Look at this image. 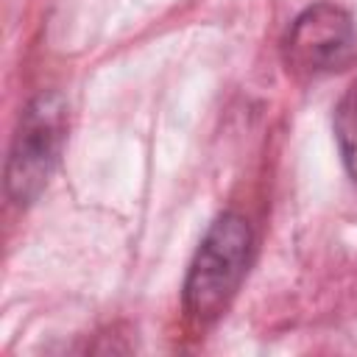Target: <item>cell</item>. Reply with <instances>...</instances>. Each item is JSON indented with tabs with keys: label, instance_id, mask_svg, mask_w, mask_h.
Returning <instances> with one entry per match:
<instances>
[{
	"label": "cell",
	"instance_id": "obj_1",
	"mask_svg": "<svg viewBox=\"0 0 357 357\" xmlns=\"http://www.w3.org/2000/svg\"><path fill=\"white\" fill-rule=\"evenodd\" d=\"M254 234L243 215L223 212L206 229L184 282V310L198 326L215 324L237 296L248 262Z\"/></svg>",
	"mask_w": 357,
	"mask_h": 357
},
{
	"label": "cell",
	"instance_id": "obj_2",
	"mask_svg": "<svg viewBox=\"0 0 357 357\" xmlns=\"http://www.w3.org/2000/svg\"><path fill=\"white\" fill-rule=\"evenodd\" d=\"M64 137H67V106L61 95L47 92L33 98L22 112L6 167L8 195L20 206L33 204L47 187Z\"/></svg>",
	"mask_w": 357,
	"mask_h": 357
},
{
	"label": "cell",
	"instance_id": "obj_3",
	"mask_svg": "<svg viewBox=\"0 0 357 357\" xmlns=\"http://www.w3.org/2000/svg\"><path fill=\"white\" fill-rule=\"evenodd\" d=\"M287 73L296 78H324L349 70L357 61V28L346 8L315 3L304 8L282 45Z\"/></svg>",
	"mask_w": 357,
	"mask_h": 357
},
{
	"label": "cell",
	"instance_id": "obj_4",
	"mask_svg": "<svg viewBox=\"0 0 357 357\" xmlns=\"http://www.w3.org/2000/svg\"><path fill=\"white\" fill-rule=\"evenodd\" d=\"M335 134L349 173L357 178V84L343 95L335 112Z\"/></svg>",
	"mask_w": 357,
	"mask_h": 357
}]
</instances>
